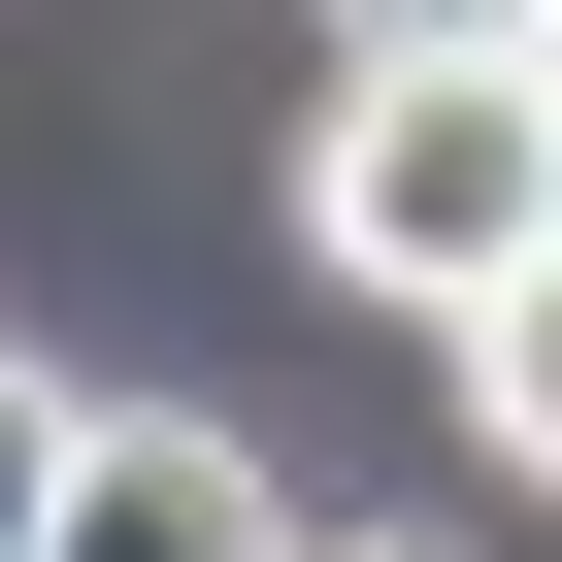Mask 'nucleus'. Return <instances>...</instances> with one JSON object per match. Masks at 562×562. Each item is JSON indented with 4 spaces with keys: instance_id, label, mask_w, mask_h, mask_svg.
I'll return each mask as SVG.
<instances>
[{
    "instance_id": "f257e3e1",
    "label": "nucleus",
    "mask_w": 562,
    "mask_h": 562,
    "mask_svg": "<svg viewBox=\"0 0 562 562\" xmlns=\"http://www.w3.org/2000/svg\"><path fill=\"white\" fill-rule=\"evenodd\" d=\"M299 232H331V299H397V331H496L529 265H562V67H331V133H299Z\"/></svg>"
},
{
    "instance_id": "f03ea898",
    "label": "nucleus",
    "mask_w": 562,
    "mask_h": 562,
    "mask_svg": "<svg viewBox=\"0 0 562 562\" xmlns=\"http://www.w3.org/2000/svg\"><path fill=\"white\" fill-rule=\"evenodd\" d=\"M67 562H331V529H265L232 430H100V463H67Z\"/></svg>"
},
{
    "instance_id": "7ed1b4c3",
    "label": "nucleus",
    "mask_w": 562,
    "mask_h": 562,
    "mask_svg": "<svg viewBox=\"0 0 562 562\" xmlns=\"http://www.w3.org/2000/svg\"><path fill=\"white\" fill-rule=\"evenodd\" d=\"M463 430H496V463H529V496H562V265H529V299H496V331H463Z\"/></svg>"
},
{
    "instance_id": "20e7f679",
    "label": "nucleus",
    "mask_w": 562,
    "mask_h": 562,
    "mask_svg": "<svg viewBox=\"0 0 562 562\" xmlns=\"http://www.w3.org/2000/svg\"><path fill=\"white\" fill-rule=\"evenodd\" d=\"M331 67H562V0H331Z\"/></svg>"
},
{
    "instance_id": "39448f33",
    "label": "nucleus",
    "mask_w": 562,
    "mask_h": 562,
    "mask_svg": "<svg viewBox=\"0 0 562 562\" xmlns=\"http://www.w3.org/2000/svg\"><path fill=\"white\" fill-rule=\"evenodd\" d=\"M67 463H100V397H34V364H0V562H67Z\"/></svg>"
},
{
    "instance_id": "423d86ee",
    "label": "nucleus",
    "mask_w": 562,
    "mask_h": 562,
    "mask_svg": "<svg viewBox=\"0 0 562 562\" xmlns=\"http://www.w3.org/2000/svg\"><path fill=\"white\" fill-rule=\"evenodd\" d=\"M331 562H463V529H331Z\"/></svg>"
}]
</instances>
